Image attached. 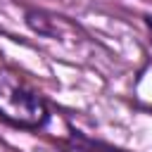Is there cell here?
I'll list each match as a JSON object with an SVG mask.
<instances>
[{"label":"cell","instance_id":"obj_1","mask_svg":"<svg viewBox=\"0 0 152 152\" xmlns=\"http://www.w3.org/2000/svg\"><path fill=\"white\" fill-rule=\"evenodd\" d=\"M0 119L14 128L36 131L50 119L45 100L12 71H0Z\"/></svg>","mask_w":152,"mask_h":152},{"label":"cell","instance_id":"obj_2","mask_svg":"<svg viewBox=\"0 0 152 152\" xmlns=\"http://www.w3.org/2000/svg\"><path fill=\"white\" fill-rule=\"evenodd\" d=\"M78 142L83 145V150H90V152H121V150H114V147H109V145L93 142V140H86V138H78Z\"/></svg>","mask_w":152,"mask_h":152},{"label":"cell","instance_id":"obj_3","mask_svg":"<svg viewBox=\"0 0 152 152\" xmlns=\"http://www.w3.org/2000/svg\"><path fill=\"white\" fill-rule=\"evenodd\" d=\"M145 26H147V31H150V43H152V14L145 17Z\"/></svg>","mask_w":152,"mask_h":152}]
</instances>
